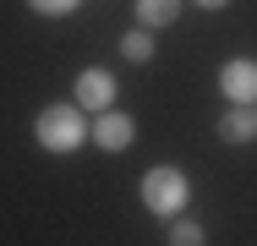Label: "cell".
Listing matches in <instances>:
<instances>
[{"instance_id":"obj_3","label":"cell","mask_w":257,"mask_h":246,"mask_svg":"<svg viewBox=\"0 0 257 246\" xmlns=\"http://www.w3.org/2000/svg\"><path fill=\"white\" fill-rule=\"evenodd\" d=\"M132 143H137V120H132L126 109L109 104V109L93 115V148H99V153H126Z\"/></svg>"},{"instance_id":"obj_1","label":"cell","mask_w":257,"mask_h":246,"mask_svg":"<svg viewBox=\"0 0 257 246\" xmlns=\"http://www.w3.org/2000/svg\"><path fill=\"white\" fill-rule=\"evenodd\" d=\"M33 143L55 153V159H66V153H77L82 143H93V120H88V109L71 98V104H44L39 109V120H33Z\"/></svg>"},{"instance_id":"obj_4","label":"cell","mask_w":257,"mask_h":246,"mask_svg":"<svg viewBox=\"0 0 257 246\" xmlns=\"http://www.w3.org/2000/svg\"><path fill=\"white\" fill-rule=\"evenodd\" d=\"M115 93H120V82H115V71H104V66H88V71H77V82H71V98H77L88 115L109 109V104H115Z\"/></svg>"},{"instance_id":"obj_7","label":"cell","mask_w":257,"mask_h":246,"mask_svg":"<svg viewBox=\"0 0 257 246\" xmlns=\"http://www.w3.org/2000/svg\"><path fill=\"white\" fill-rule=\"evenodd\" d=\"M181 6H186V0H137V6H132V17H137L143 28L164 33V28H175V22H181Z\"/></svg>"},{"instance_id":"obj_11","label":"cell","mask_w":257,"mask_h":246,"mask_svg":"<svg viewBox=\"0 0 257 246\" xmlns=\"http://www.w3.org/2000/svg\"><path fill=\"white\" fill-rule=\"evenodd\" d=\"M192 6H203V11H224L230 0H192Z\"/></svg>"},{"instance_id":"obj_2","label":"cell","mask_w":257,"mask_h":246,"mask_svg":"<svg viewBox=\"0 0 257 246\" xmlns=\"http://www.w3.org/2000/svg\"><path fill=\"white\" fill-rule=\"evenodd\" d=\"M137 192H143V208L154 213V219H175V213H186V202H192V181H186V170L181 164H154L143 181H137Z\"/></svg>"},{"instance_id":"obj_5","label":"cell","mask_w":257,"mask_h":246,"mask_svg":"<svg viewBox=\"0 0 257 246\" xmlns=\"http://www.w3.org/2000/svg\"><path fill=\"white\" fill-rule=\"evenodd\" d=\"M219 93L230 104H257V60L252 55H230L219 66Z\"/></svg>"},{"instance_id":"obj_9","label":"cell","mask_w":257,"mask_h":246,"mask_svg":"<svg viewBox=\"0 0 257 246\" xmlns=\"http://www.w3.org/2000/svg\"><path fill=\"white\" fill-rule=\"evenodd\" d=\"M164 241H170V246H203L208 235H203V224H197V219H181V213H175V219H170V235H164Z\"/></svg>"},{"instance_id":"obj_6","label":"cell","mask_w":257,"mask_h":246,"mask_svg":"<svg viewBox=\"0 0 257 246\" xmlns=\"http://www.w3.org/2000/svg\"><path fill=\"white\" fill-rule=\"evenodd\" d=\"M219 137H224L230 148L257 143V104H230V109L219 115Z\"/></svg>"},{"instance_id":"obj_8","label":"cell","mask_w":257,"mask_h":246,"mask_svg":"<svg viewBox=\"0 0 257 246\" xmlns=\"http://www.w3.org/2000/svg\"><path fill=\"white\" fill-rule=\"evenodd\" d=\"M120 60L148 66V60H154V28H143V22H137V28H126V33H120Z\"/></svg>"},{"instance_id":"obj_10","label":"cell","mask_w":257,"mask_h":246,"mask_svg":"<svg viewBox=\"0 0 257 246\" xmlns=\"http://www.w3.org/2000/svg\"><path fill=\"white\" fill-rule=\"evenodd\" d=\"M77 6H82V0H28V11H33V17H71Z\"/></svg>"}]
</instances>
